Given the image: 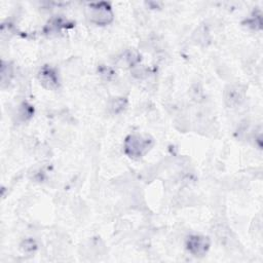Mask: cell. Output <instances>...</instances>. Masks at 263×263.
Masks as SVG:
<instances>
[{
	"label": "cell",
	"mask_w": 263,
	"mask_h": 263,
	"mask_svg": "<svg viewBox=\"0 0 263 263\" xmlns=\"http://www.w3.org/2000/svg\"><path fill=\"white\" fill-rule=\"evenodd\" d=\"M89 18L91 22L97 25H107L113 20V14L111 8L108 4L100 3L93 4L89 7Z\"/></svg>",
	"instance_id": "obj_2"
},
{
	"label": "cell",
	"mask_w": 263,
	"mask_h": 263,
	"mask_svg": "<svg viewBox=\"0 0 263 263\" xmlns=\"http://www.w3.org/2000/svg\"><path fill=\"white\" fill-rule=\"evenodd\" d=\"M100 74H101V76H103L105 79H110L111 78V76L113 75V72H112V70L110 69V68H108V67H102L101 69H100Z\"/></svg>",
	"instance_id": "obj_9"
},
{
	"label": "cell",
	"mask_w": 263,
	"mask_h": 263,
	"mask_svg": "<svg viewBox=\"0 0 263 263\" xmlns=\"http://www.w3.org/2000/svg\"><path fill=\"white\" fill-rule=\"evenodd\" d=\"M210 248V240L206 236L191 235L186 240L187 251L196 257L204 256Z\"/></svg>",
	"instance_id": "obj_3"
},
{
	"label": "cell",
	"mask_w": 263,
	"mask_h": 263,
	"mask_svg": "<svg viewBox=\"0 0 263 263\" xmlns=\"http://www.w3.org/2000/svg\"><path fill=\"white\" fill-rule=\"evenodd\" d=\"M39 79L47 89H55V87H58L59 85L58 74L55 69L51 67H45L40 71Z\"/></svg>",
	"instance_id": "obj_4"
},
{
	"label": "cell",
	"mask_w": 263,
	"mask_h": 263,
	"mask_svg": "<svg viewBox=\"0 0 263 263\" xmlns=\"http://www.w3.org/2000/svg\"><path fill=\"white\" fill-rule=\"evenodd\" d=\"M152 145V139L147 135H129L124 142V151L129 158H142Z\"/></svg>",
	"instance_id": "obj_1"
},
{
	"label": "cell",
	"mask_w": 263,
	"mask_h": 263,
	"mask_svg": "<svg viewBox=\"0 0 263 263\" xmlns=\"http://www.w3.org/2000/svg\"><path fill=\"white\" fill-rule=\"evenodd\" d=\"M22 249L25 252H32L36 249V244L33 239H26L23 245H22Z\"/></svg>",
	"instance_id": "obj_8"
},
{
	"label": "cell",
	"mask_w": 263,
	"mask_h": 263,
	"mask_svg": "<svg viewBox=\"0 0 263 263\" xmlns=\"http://www.w3.org/2000/svg\"><path fill=\"white\" fill-rule=\"evenodd\" d=\"M224 98L228 106H237L244 101V92L238 86H229L225 91Z\"/></svg>",
	"instance_id": "obj_5"
},
{
	"label": "cell",
	"mask_w": 263,
	"mask_h": 263,
	"mask_svg": "<svg viewBox=\"0 0 263 263\" xmlns=\"http://www.w3.org/2000/svg\"><path fill=\"white\" fill-rule=\"evenodd\" d=\"M33 114V108L30 105L27 104H23L20 108V112H19V116L22 118V120H27L28 118H30Z\"/></svg>",
	"instance_id": "obj_7"
},
{
	"label": "cell",
	"mask_w": 263,
	"mask_h": 263,
	"mask_svg": "<svg viewBox=\"0 0 263 263\" xmlns=\"http://www.w3.org/2000/svg\"><path fill=\"white\" fill-rule=\"evenodd\" d=\"M126 106V100L124 98H114L110 104H109V109L113 113H119L121 112Z\"/></svg>",
	"instance_id": "obj_6"
}]
</instances>
